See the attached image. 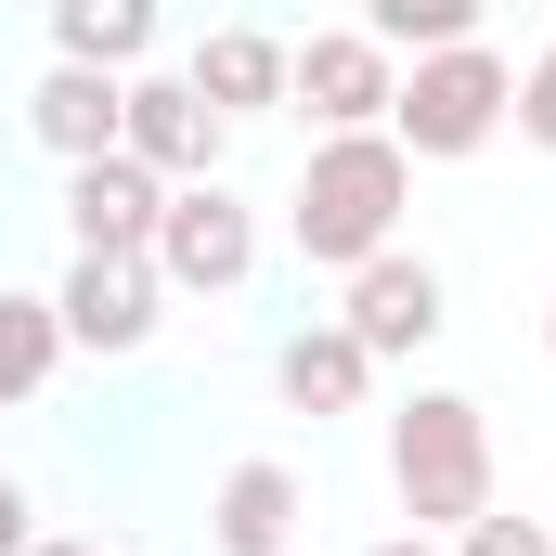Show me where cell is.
Segmentation results:
<instances>
[{"label": "cell", "instance_id": "obj_1", "mask_svg": "<svg viewBox=\"0 0 556 556\" xmlns=\"http://www.w3.org/2000/svg\"><path fill=\"white\" fill-rule=\"evenodd\" d=\"M402 207H415V155L389 130H324L298 194H285V233L311 273H363L376 247H402Z\"/></svg>", "mask_w": 556, "mask_h": 556}, {"label": "cell", "instance_id": "obj_2", "mask_svg": "<svg viewBox=\"0 0 556 556\" xmlns=\"http://www.w3.org/2000/svg\"><path fill=\"white\" fill-rule=\"evenodd\" d=\"M389 492H402L415 531L453 544V531L492 505V415H479L466 389H415V402L389 415Z\"/></svg>", "mask_w": 556, "mask_h": 556}, {"label": "cell", "instance_id": "obj_3", "mask_svg": "<svg viewBox=\"0 0 556 556\" xmlns=\"http://www.w3.org/2000/svg\"><path fill=\"white\" fill-rule=\"evenodd\" d=\"M505 104H518V65H505L492 39H453V52H415V65H402L389 142H402L415 168H453V155H479V142L505 130Z\"/></svg>", "mask_w": 556, "mask_h": 556}, {"label": "cell", "instance_id": "obj_4", "mask_svg": "<svg viewBox=\"0 0 556 556\" xmlns=\"http://www.w3.org/2000/svg\"><path fill=\"white\" fill-rule=\"evenodd\" d=\"M142 260H155V285H181V298H233V285L260 273V207L233 181H168Z\"/></svg>", "mask_w": 556, "mask_h": 556}, {"label": "cell", "instance_id": "obj_5", "mask_svg": "<svg viewBox=\"0 0 556 556\" xmlns=\"http://www.w3.org/2000/svg\"><path fill=\"white\" fill-rule=\"evenodd\" d=\"M389 91H402V52L363 39V26H324V39L285 52V104L311 130H389Z\"/></svg>", "mask_w": 556, "mask_h": 556}, {"label": "cell", "instance_id": "obj_6", "mask_svg": "<svg viewBox=\"0 0 556 556\" xmlns=\"http://www.w3.org/2000/svg\"><path fill=\"white\" fill-rule=\"evenodd\" d=\"M52 311H65V350H104V363H130L142 337H155V311H168V285H155V260H117V247H104V260H91V247H78V273L52 285Z\"/></svg>", "mask_w": 556, "mask_h": 556}, {"label": "cell", "instance_id": "obj_7", "mask_svg": "<svg viewBox=\"0 0 556 556\" xmlns=\"http://www.w3.org/2000/svg\"><path fill=\"white\" fill-rule=\"evenodd\" d=\"M337 324H350L376 363H415V350L453 324V311H440V273H427L415 247H376L363 273H337Z\"/></svg>", "mask_w": 556, "mask_h": 556}, {"label": "cell", "instance_id": "obj_8", "mask_svg": "<svg viewBox=\"0 0 556 556\" xmlns=\"http://www.w3.org/2000/svg\"><path fill=\"white\" fill-rule=\"evenodd\" d=\"M117 142H130L155 181H220V142H233V117H220L194 78H155V65H130V117H117Z\"/></svg>", "mask_w": 556, "mask_h": 556}, {"label": "cell", "instance_id": "obj_9", "mask_svg": "<svg viewBox=\"0 0 556 556\" xmlns=\"http://www.w3.org/2000/svg\"><path fill=\"white\" fill-rule=\"evenodd\" d=\"M155 207H168V181L142 168L130 142H117V155H78V168H65V233H78L91 260H104V247H117V260H130V247H155Z\"/></svg>", "mask_w": 556, "mask_h": 556}, {"label": "cell", "instance_id": "obj_10", "mask_svg": "<svg viewBox=\"0 0 556 556\" xmlns=\"http://www.w3.org/2000/svg\"><path fill=\"white\" fill-rule=\"evenodd\" d=\"M117 117H130V78L117 65H39V91H26V130H39V155H117Z\"/></svg>", "mask_w": 556, "mask_h": 556}, {"label": "cell", "instance_id": "obj_11", "mask_svg": "<svg viewBox=\"0 0 556 556\" xmlns=\"http://www.w3.org/2000/svg\"><path fill=\"white\" fill-rule=\"evenodd\" d=\"M298 518H311L298 466H285V453H247V466L220 479V505H207V544H220V556H285Z\"/></svg>", "mask_w": 556, "mask_h": 556}, {"label": "cell", "instance_id": "obj_12", "mask_svg": "<svg viewBox=\"0 0 556 556\" xmlns=\"http://www.w3.org/2000/svg\"><path fill=\"white\" fill-rule=\"evenodd\" d=\"M273 389L298 402V415H363V402H376V350H363V337L324 311V324H298V337H285Z\"/></svg>", "mask_w": 556, "mask_h": 556}, {"label": "cell", "instance_id": "obj_13", "mask_svg": "<svg viewBox=\"0 0 556 556\" xmlns=\"http://www.w3.org/2000/svg\"><path fill=\"white\" fill-rule=\"evenodd\" d=\"M181 78H194L220 117H273V104H285V39H260V26H207Z\"/></svg>", "mask_w": 556, "mask_h": 556}, {"label": "cell", "instance_id": "obj_14", "mask_svg": "<svg viewBox=\"0 0 556 556\" xmlns=\"http://www.w3.org/2000/svg\"><path fill=\"white\" fill-rule=\"evenodd\" d=\"M52 52L65 65H117L130 78L155 52V0H52Z\"/></svg>", "mask_w": 556, "mask_h": 556}, {"label": "cell", "instance_id": "obj_15", "mask_svg": "<svg viewBox=\"0 0 556 556\" xmlns=\"http://www.w3.org/2000/svg\"><path fill=\"white\" fill-rule=\"evenodd\" d=\"M52 363H65V311L0 285V415H13V402H39V389H52Z\"/></svg>", "mask_w": 556, "mask_h": 556}, {"label": "cell", "instance_id": "obj_16", "mask_svg": "<svg viewBox=\"0 0 556 556\" xmlns=\"http://www.w3.org/2000/svg\"><path fill=\"white\" fill-rule=\"evenodd\" d=\"M479 13H492V0H363L350 26L389 39V52H453V39H479Z\"/></svg>", "mask_w": 556, "mask_h": 556}, {"label": "cell", "instance_id": "obj_17", "mask_svg": "<svg viewBox=\"0 0 556 556\" xmlns=\"http://www.w3.org/2000/svg\"><path fill=\"white\" fill-rule=\"evenodd\" d=\"M453 556H556V518H505V505H479V518L453 531Z\"/></svg>", "mask_w": 556, "mask_h": 556}, {"label": "cell", "instance_id": "obj_18", "mask_svg": "<svg viewBox=\"0 0 556 556\" xmlns=\"http://www.w3.org/2000/svg\"><path fill=\"white\" fill-rule=\"evenodd\" d=\"M505 130H518V142H544V155H556V39L531 52V65H518V104H505Z\"/></svg>", "mask_w": 556, "mask_h": 556}, {"label": "cell", "instance_id": "obj_19", "mask_svg": "<svg viewBox=\"0 0 556 556\" xmlns=\"http://www.w3.org/2000/svg\"><path fill=\"white\" fill-rule=\"evenodd\" d=\"M39 544V505H26V492H13V466H0V556H26Z\"/></svg>", "mask_w": 556, "mask_h": 556}, {"label": "cell", "instance_id": "obj_20", "mask_svg": "<svg viewBox=\"0 0 556 556\" xmlns=\"http://www.w3.org/2000/svg\"><path fill=\"white\" fill-rule=\"evenodd\" d=\"M363 556H453L440 531H389V544H363Z\"/></svg>", "mask_w": 556, "mask_h": 556}, {"label": "cell", "instance_id": "obj_21", "mask_svg": "<svg viewBox=\"0 0 556 556\" xmlns=\"http://www.w3.org/2000/svg\"><path fill=\"white\" fill-rule=\"evenodd\" d=\"M26 556H104V544H26Z\"/></svg>", "mask_w": 556, "mask_h": 556}, {"label": "cell", "instance_id": "obj_22", "mask_svg": "<svg viewBox=\"0 0 556 556\" xmlns=\"http://www.w3.org/2000/svg\"><path fill=\"white\" fill-rule=\"evenodd\" d=\"M544 350H556V311H544Z\"/></svg>", "mask_w": 556, "mask_h": 556}]
</instances>
